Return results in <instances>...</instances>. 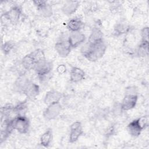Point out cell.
Here are the masks:
<instances>
[{"instance_id":"cell-18","label":"cell","mask_w":149,"mask_h":149,"mask_svg":"<svg viewBox=\"0 0 149 149\" xmlns=\"http://www.w3.org/2000/svg\"><path fill=\"white\" fill-rule=\"evenodd\" d=\"M52 140V131L51 129H48L40 137V144L44 147H48Z\"/></svg>"},{"instance_id":"cell-9","label":"cell","mask_w":149,"mask_h":149,"mask_svg":"<svg viewBox=\"0 0 149 149\" xmlns=\"http://www.w3.org/2000/svg\"><path fill=\"white\" fill-rule=\"evenodd\" d=\"M86 40L85 35L80 31L70 32L68 35V41L72 48L79 47Z\"/></svg>"},{"instance_id":"cell-25","label":"cell","mask_w":149,"mask_h":149,"mask_svg":"<svg viewBox=\"0 0 149 149\" xmlns=\"http://www.w3.org/2000/svg\"><path fill=\"white\" fill-rule=\"evenodd\" d=\"M15 43L12 41H7L2 45V51L5 55H7L14 48Z\"/></svg>"},{"instance_id":"cell-4","label":"cell","mask_w":149,"mask_h":149,"mask_svg":"<svg viewBox=\"0 0 149 149\" xmlns=\"http://www.w3.org/2000/svg\"><path fill=\"white\" fill-rule=\"evenodd\" d=\"M52 66V63L46 59L36 64L33 70H34L40 80L42 81L51 73Z\"/></svg>"},{"instance_id":"cell-16","label":"cell","mask_w":149,"mask_h":149,"mask_svg":"<svg viewBox=\"0 0 149 149\" xmlns=\"http://www.w3.org/2000/svg\"><path fill=\"white\" fill-rule=\"evenodd\" d=\"M83 26L84 23L80 19L77 17L73 18L69 20L66 24V27L70 31V32L80 31Z\"/></svg>"},{"instance_id":"cell-10","label":"cell","mask_w":149,"mask_h":149,"mask_svg":"<svg viewBox=\"0 0 149 149\" xmlns=\"http://www.w3.org/2000/svg\"><path fill=\"white\" fill-rule=\"evenodd\" d=\"M39 93L40 87L38 85L30 80L24 89L23 94H24L29 99L33 100L39 94Z\"/></svg>"},{"instance_id":"cell-13","label":"cell","mask_w":149,"mask_h":149,"mask_svg":"<svg viewBox=\"0 0 149 149\" xmlns=\"http://www.w3.org/2000/svg\"><path fill=\"white\" fill-rule=\"evenodd\" d=\"M30 80L24 74L19 76L14 83L13 88L16 92L23 93L24 89Z\"/></svg>"},{"instance_id":"cell-2","label":"cell","mask_w":149,"mask_h":149,"mask_svg":"<svg viewBox=\"0 0 149 149\" xmlns=\"http://www.w3.org/2000/svg\"><path fill=\"white\" fill-rule=\"evenodd\" d=\"M138 96L135 87H129L126 89L125 94L120 104L123 111H129L134 108L137 104Z\"/></svg>"},{"instance_id":"cell-27","label":"cell","mask_w":149,"mask_h":149,"mask_svg":"<svg viewBox=\"0 0 149 149\" xmlns=\"http://www.w3.org/2000/svg\"><path fill=\"white\" fill-rule=\"evenodd\" d=\"M141 41H148V27H144L141 30Z\"/></svg>"},{"instance_id":"cell-3","label":"cell","mask_w":149,"mask_h":149,"mask_svg":"<svg viewBox=\"0 0 149 149\" xmlns=\"http://www.w3.org/2000/svg\"><path fill=\"white\" fill-rule=\"evenodd\" d=\"M12 124L14 130L21 134H26L29 130V119L23 115H19L12 118Z\"/></svg>"},{"instance_id":"cell-7","label":"cell","mask_w":149,"mask_h":149,"mask_svg":"<svg viewBox=\"0 0 149 149\" xmlns=\"http://www.w3.org/2000/svg\"><path fill=\"white\" fill-rule=\"evenodd\" d=\"M62 111V106L60 102H56L48 105L43 112V116L47 120L56 119Z\"/></svg>"},{"instance_id":"cell-28","label":"cell","mask_w":149,"mask_h":149,"mask_svg":"<svg viewBox=\"0 0 149 149\" xmlns=\"http://www.w3.org/2000/svg\"><path fill=\"white\" fill-rule=\"evenodd\" d=\"M56 71L57 72L60 74H62L63 73H65L66 71V68L65 66V65L63 64H61V65H59L57 68H56Z\"/></svg>"},{"instance_id":"cell-6","label":"cell","mask_w":149,"mask_h":149,"mask_svg":"<svg viewBox=\"0 0 149 149\" xmlns=\"http://www.w3.org/2000/svg\"><path fill=\"white\" fill-rule=\"evenodd\" d=\"M22 9L20 6L15 5L12 6L10 9L5 12L1 16L6 21L12 24H17L21 17Z\"/></svg>"},{"instance_id":"cell-19","label":"cell","mask_w":149,"mask_h":149,"mask_svg":"<svg viewBox=\"0 0 149 149\" xmlns=\"http://www.w3.org/2000/svg\"><path fill=\"white\" fill-rule=\"evenodd\" d=\"M21 64L26 71L34 69L36 66V63L30 53L25 55L22 58L21 61Z\"/></svg>"},{"instance_id":"cell-23","label":"cell","mask_w":149,"mask_h":149,"mask_svg":"<svg viewBox=\"0 0 149 149\" xmlns=\"http://www.w3.org/2000/svg\"><path fill=\"white\" fill-rule=\"evenodd\" d=\"M40 13L44 17H48L52 15V9L51 5L48 4L47 1L42 6L37 8Z\"/></svg>"},{"instance_id":"cell-8","label":"cell","mask_w":149,"mask_h":149,"mask_svg":"<svg viewBox=\"0 0 149 149\" xmlns=\"http://www.w3.org/2000/svg\"><path fill=\"white\" fill-rule=\"evenodd\" d=\"M83 130L81 123L79 121L74 122L70 126V133L69 141L71 143H74L83 134Z\"/></svg>"},{"instance_id":"cell-24","label":"cell","mask_w":149,"mask_h":149,"mask_svg":"<svg viewBox=\"0 0 149 149\" xmlns=\"http://www.w3.org/2000/svg\"><path fill=\"white\" fill-rule=\"evenodd\" d=\"M27 108L26 101L19 102L17 105L14 106V113L16 116L19 115H23L22 112L25 111Z\"/></svg>"},{"instance_id":"cell-26","label":"cell","mask_w":149,"mask_h":149,"mask_svg":"<svg viewBox=\"0 0 149 149\" xmlns=\"http://www.w3.org/2000/svg\"><path fill=\"white\" fill-rule=\"evenodd\" d=\"M139 122L141 125L143 130L146 129L148 126V117L147 115L143 116L140 118H138Z\"/></svg>"},{"instance_id":"cell-12","label":"cell","mask_w":149,"mask_h":149,"mask_svg":"<svg viewBox=\"0 0 149 149\" xmlns=\"http://www.w3.org/2000/svg\"><path fill=\"white\" fill-rule=\"evenodd\" d=\"M127 129L129 133L133 137H138L143 130L141 125L139 122L138 118L131 121L127 126Z\"/></svg>"},{"instance_id":"cell-1","label":"cell","mask_w":149,"mask_h":149,"mask_svg":"<svg viewBox=\"0 0 149 149\" xmlns=\"http://www.w3.org/2000/svg\"><path fill=\"white\" fill-rule=\"evenodd\" d=\"M106 49L107 45L102 40L94 42L87 41L81 47L80 52L87 59L95 62L102 57Z\"/></svg>"},{"instance_id":"cell-11","label":"cell","mask_w":149,"mask_h":149,"mask_svg":"<svg viewBox=\"0 0 149 149\" xmlns=\"http://www.w3.org/2000/svg\"><path fill=\"white\" fill-rule=\"evenodd\" d=\"M62 97V94L60 92L52 90L48 91L46 93L44 97V101L47 105H49L56 102H59Z\"/></svg>"},{"instance_id":"cell-17","label":"cell","mask_w":149,"mask_h":149,"mask_svg":"<svg viewBox=\"0 0 149 149\" xmlns=\"http://www.w3.org/2000/svg\"><path fill=\"white\" fill-rule=\"evenodd\" d=\"M84 72L77 67H73L70 72V80L73 83H78L84 79Z\"/></svg>"},{"instance_id":"cell-22","label":"cell","mask_w":149,"mask_h":149,"mask_svg":"<svg viewBox=\"0 0 149 149\" xmlns=\"http://www.w3.org/2000/svg\"><path fill=\"white\" fill-rule=\"evenodd\" d=\"M30 54L32 56V57L36 63V65L41 62H42V61L46 60L45 54L41 49H40V48L36 49V50H34V51L31 52Z\"/></svg>"},{"instance_id":"cell-15","label":"cell","mask_w":149,"mask_h":149,"mask_svg":"<svg viewBox=\"0 0 149 149\" xmlns=\"http://www.w3.org/2000/svg\"><path fill=\"white\" fill-rule=\"evenodd\" d=\"M79 4V2L77 1H66L62 7V11L66 15H71L77 10Z\"/></svg>"},{"instance_id":"cell-21","label":"cell","mask_w":149,"mask_h":149,"mask_svg":"<svg viewBox=\"0 0 149 149\" xmlns=\"http://www.w3.org/2000/svg\"><path fill=\"white\" fill-rule=\"evenodd\" d=\"M148 41L141 40V42L139 45L136 51L137 55L139 57L147 56L148 55Z\"/></svg>"},{"instance_id":"cell-14","label":"cell","mask_w":149,"mask_h":149,"mask_svg":"<svg viewBox=\"0 0 149 149\" xmlns=\"http://www.w3.org/2000/svg\"><path fill=\"white\" fill-rule=\"evenodd\" d=\"M130 25L126 22L120 21L115 25L113 34L116 36H119L126 34L130 31Z\"/></svg>"},{"instance_id":"cell-20","label":"cell","mask_w":149,"mask_h":149,"mask_svg":"<svg viewBox=\"0 0 149 149\" xmlns=\"http://www.w3.org/2000/svg\"><path fill=\"white\" fill-rule=\"evenodd\" d=\"M103 40V34L101 30L98 27L93 28L91 34L88 37V42H94Z\"/></svg>"},{"instance_id":"cell-5","label":"cell","mask_w":149,"mask_h":149,"mask_svg":"<svg viewBox=\"0 0 149 149\" xmlns=\"http://www.w3.org/2000/svg\"><path fill=\"white\" fill-rule=\"evenodd\" d=\"M55 49L61 57L67 56L72 49L68 41V36L64 34L61 36L55 44Z\"/></svg>"}]
</instances>
